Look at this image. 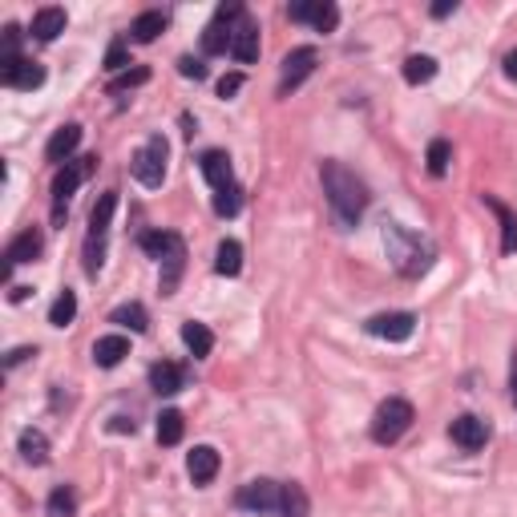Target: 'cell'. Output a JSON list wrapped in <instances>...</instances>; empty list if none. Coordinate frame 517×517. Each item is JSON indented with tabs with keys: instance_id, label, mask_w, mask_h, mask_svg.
<instances>
[{
	"instance_id": "1",
	"label": "cell",
	"mask_w": 517,
	"mask_h": 517,
	"mask_svg": "<svg viewBox=\"0 0 517 517\" xmlns=\"http://www.w3.org/2000/svg\"><path fill=\"white\" fill-rule=\"evenodd\" d=\"M319 182H324L327 206H332L335 222H340L343 230H351L364 219V211H368V186H364V178H356V170H348L343 162L327 158L324 166H319Z\"/></svg>"
},
{
	"instance_id": "10",
	"label": "cell",
	"mask_w": 517,
	"mask_h": 517,
	"mask_svg": "<svg viewBox=\"0 0 517 517\" xmlns=\"http://www.w3.org/2000/svg\"><path fill=\"white\" fill-rule=\"evenodd\" d=\"M279 501H283V485L267 481V477L246 481L243 489L235 493V505L238 509H254V513H279Z\"/></svg>"
},
{
	"instance_id": "27",
	"label": "cell",
	"mask_w": 517,
	"mask_h": 517,
	"mask_svg": "<svg viewBox=\"0 0 517 517\" xmlns=\"http://www.w3.org/2000/svg\"><path fill=\"white\" fill-rule=\"evenodd\" d=\"M20 456H25L28 464H44L49 461V437H44L41 429H25L20 432Z\"/></svg>"
},
{
	"instance_id": "8",
	"label": "cell",
	"mask_w": 517,
	"mask_h": 517,
	"mask_svg": "<svg viewBox=\"0 0 517 517\" xmlns=\"http://www.w3.org/2000/svg\"><path fill=\"white\" fill-rule=\"evenodd\" d=\"M243 17V4H222L219 12H214V20L206 28H202V53L206 57H219L230 49V36H235V28H230V20Z\"/></svg>"
},
{
	"instance_id": "12",
	"label": "cell",
	"mask_w": 517,
	"mask_h": 517,
	"mask_svg": "<svg viewBox=\"0 0 517 517\" xmlns=\"http://www.w3.org/2000/svg\"><path fill=\"white\" fill-rule=\"evenodd\" d=\"M372 335H380V340H388V343H404L412 332H416V316L412 311H384V316H372L368 324Z\"/></svg>"
},
{
	"instance_id": "39",
	"label": "cell",
	"mask_w": 517,
	"mask_h": 517,
	"mask_svg": "<svg viewBox=\"0 0 517 517\" xmlns=\"http://www.w3.org/2000/svg\"><path fill=\"white\" fill-rule=\"evenodd\" d=\"M178 73H182V77L202 81V77H206V65H202L198 57H178Z\"/></svg>"
},
{
	"instance_id": "15",
	"label": "cell",
	"mask_w": 517,
	"mask_h": 517,
	"mask_svg": "<svg viewBox=\"0 0 517 517\" xmlns=\"http://www.w3.org/2000/svg\"><path fill=\"white\" fill-rule=\"evenodd\" d=\"M198 170H202V178L211 182V190H227V186H235V170H230L227 149H206V154L198 158Z\"/></svg>"
},
{
	"instance_id": "5",
	"label": "cell",
	"mask_w": 517,
	"mask_h": 517,
	"mask_svg": "<svg viewBox=\"0 0 517 517\" xmlns=\"http://www.w3.org/2000/svg\"><path fill=\"white\" fill-rule=\"evenodd\" d=\"M412 421H416L412 404L400 400V396H388L376 408V416H372V440H376V445H396V440L412 429Z\"/></svg>"
},
{
	"instance_id": "34",
	"label": "cell",
	"mask_w": 517,
	"mask_h": 517,
	"mask_svg": "<svg viewBox=\"0 0 517 517\" xmlns=\"http://www.w3.org/2000/svg\"><path fill=\"white\" fill-rule=\"evenodd\" d=\"M238 211H243V190H238V186L214 190V214H219V219H235Z\"/></svg>"
},
{
	"instance_id": "3",
	"label": "cell",
	"mask_w": 517,
	"mask_h": 517,
	"mask_svg": "<svg viewBox=\"0 0 517 517\" xmlns=\"http://www.w3.org/2000/svg\"><path fill=\"white\" fill-rule=\"evenodd\" d=\"M141 251L162 263V295H174L178 279H182V267H186L182 235H174V230H146L141 235Z\"/></svg>"
},
{
	"instance_id": "22",
	"label": "cell",
	"mask_w": 517,
	"mask_h": 517,
	"mask_svg": "<svg viewBox=\"0 0 517 517\" xmlns=\"http://www.w3.org/2000/svg\"><path fill=\"white\" fill-rule=\"evenodd\" d=\"M65 9H57V4H49V9L33 12V36L36 41H57V36L65 33Z\"/></svg>"
},
{
	"instance_id": "37",
	"label": "cell",
	"mask_w": 517,
	"mask_h": 517,
	"mask_svg": "<svg viewBox=\"0 0 517 517\" xmlns=\"http://www.w3.org/2000/svg\"><path fill=\"white\" fill-rule=\"evenodd\" d=\"M125 65H130V57H125V41H114L109 44V53H106V69L117 73V69H125Z\"/></svg>"
},
{
	"instance_id": "38",
	"label": "cell",
	"mask_w": 517,
	"mask_h": 517,
	"mask_svg": "<svg viewBox=\"0 0 517 517\" xmlns=\"http://www.w3.org/2000/svg\"><path fill=\"white\" fill-rule=\"evenodd\" d=\"M17 49H20V28L17 25H4V53H0V61H12V57H20Z\"/></svg>"
},
{
	"instance_id": "24",
	"label": "cell",
	"mask_w": 517,
	"mask_h": 517,
	"mask_svg": "<svg viewBox=\"0 0 517 517\" xmlns=\"http://www.w3.org/2000/svg\"><path fill=\"white\" fill-rule=\"evenodd\" d=\"M41 246H44V243H41V235H36L33 227L20 230V235L9 243V263H12V267H17V263H36Z\"/></svg>"
},
{
	"instance_id": "35",
	"label": "cell",
	"mask_w": 517,
	"mask_h": 517,
	"mask_svg": "<svg viewBox=\"0 0 517 517\" xmlns=\"http://www.w3.org/2000/svg\"><path fill=\"white\" fill-rule=\"evenodd\" d=\"M448 158H453V146H448L445 138L429 141V174H432V178L445 174V170H448Z\"/></svg>"
},
{
	"instance_id": "32",
	"label": "cell",
	"mask_w": 517,
	"mask_h": 517,
	"mask_svg": "<svg viewBox=\"0 0 517 517\" xmlns=\"http://www.w3.org/2000/svg\"><path fill=\"white\" fill-rule=\"evenodd\" d=\"M44 513H49V517H77V497H73L69 485H57V489L49 493V505H44Z\"/></svg>"
},
{
	"instance_id": "2",
	"label": "cell",
	"mask_w": 517,
	"mask_h": 517,
	"mask_svg": "<svg viewBox=\"0 0 517 517\" xmlns=\"http://www.w3.org/2000/svg\"><path fill=\"white\" fill-rule=\"evenodd\" d=\"M384 251L392 259L396 275H404V279H421L437 263V243L429 235H421V230L400 227V222H388L384 227Z\"/></svg>"
},
{
	"instance_id": "14",
	"label": "cell",
	"mask_w": 517,
	"mask_h": 517,
	"mask_svg": "<svg viewBox=\"0 0 517 517\" xmlns=\"http://www.w3.org/2000/svg\"><path fill=\"white\" fill-rule=\"evenodd\" d=\"M0 81H4L9 89H36L44 81V69L36 61L12 57V61H0Z\"/></svg>"
},
{
	"instance_id": "29",
	"label": "cell",
	"mask_w": 517,
	"mask_h": 517,
	"mask_svg": "<svg viewBox=\"0 0 517 517\" xmlns=\"http://www.w3.org/2000/svg\"><path fill=\"white\" fill-rule=\"evenodd\" d=\"M432 77H437V61H432V57L412 53L408 61H404V81H408V85H424V81H432Z\"/></svg>"
},
{
	"instance_id": "17",
	"label": "cell",
	"mask_w": 517,
	"mask_h": 517,
	"mask_svg": "<svg viewBox=\"0 0 517 517\" xmlns=\"http://www.w3.org/2000/svg\"><path fill=\"white\" fill-rule=\"evenodd\" d=\"M219 448L211 445H194V453L186 456V473H190L194 485H211L214 477H219Z\"/></svg>"
},
{
	"instance_id": "41",
	"label": "cell",
	"mask_w": 517,
	"mask_h": 517,
	"mask_svg": "<svg viewBox=\"0 0 517 517\" xmlns=\"http://www.w3.org/2000/svg\"><path fill=\"white\" fill-rule=\"evenodd\" d=\"M28 356H36V348H17V351H9V356H4V368H17V364H25Z\"/></svg>"
},
{
	"instance_id": "18",
	"label": "cell",
	"mask_w": 517,
	"mask_h": 517,
	"mask_svg": "<svg viewBox=\"0 0 517 517\" xmlns=\"http://www.w3.org/2000/svg\"><path fill=\"white\" fill-rule=\"evenodd\" d=\"M81 146V125L77 122H69V125H61V130L49 138V146H44V162H57V166H65V162L73 158V149Z\"/></svg>"
},
{
	"instance_id": "13",
	"label": "cell",
	"mask_w": 517,
	"mask_h": 517,
	"mask_svg": "<svg viewBox=\"0 0 517 517\" xmlns=\"http://www.w3.org/2000/svg\"><path fill=\"white\" fill-rule=\"evenodd\" d=\"M448 437H453V445H461L464 453H477V448H485V440H489V424H485L481 416H456V421L448 424Z\"/></svg>"
},
{
	"instance_id": "46",
	"label": "cell",
	"mask_w": 517,
	"mask_h": 517,
	"mask_svg": "<svg viewBox=\"0 0 517 517\" xmlns=\"http://www.w3.org/2000/svg\"><path fill=\"white\" fill-rule=\"evenodd\" d=\"M25 295H28V287H12V291H9V299H12V303H20V299H25Z\"/></svg>"
},
{
	"instance_id": "30",
	"label": "cell",
	"mask_w": 517,
	"mask_h": 517,
	"mask_svg": "<svg viewBox=\"0 0 517 517\" xmlns=\"http://www.w3.org/2000/svg\"><path fill=\"white\" fill-rule=\"evenodd\" d=\"M186 432V421H182V412L178 408H166L158 416V445H178Z\"/></svg>"
},
{
	"instance_id": "26",
	"label": "cell",
	"mask_w": 517,
	"mask_h": 517,
	"mask_svg": "<svg viewBox=\"0 0 517 517\" xmlns=\"http://www.w3.org/2000/svg\"><path fill=\"white\" fill-rule=\"evenodd\" d=\"M162 28H166V12L149 9V12H141V17L130 25V36H133V41H141V44H149V41H158Z\"/></svg>"
},
{
	"instance_id": "45",
	"label": "cell",
	"mask_w": 517,
	"mask_h": 517,
	"mask_svg": "<svg viewBox=\"0 0 517 517\" xmlns=\"http://www.w3.org/2000/svg\"><path fill=\"white\" fill-rule=\"evenodd\" d=\"M501 65H505V77L517 81V49H513V53H505V61H501Z\"/></svg>"
},
{
	"instance_id": "36",
	"label": "cell",
	"mask_w": 517,
	"mask_h": 517,
	"mask_svg": "<svg viewBox=\"0 0 517 517\" xmlns=\"http://www.w3.org/2000/svg\"><path fill=\"white\" fill-rule=\"evenodd\" d=\"M146 81H149V69H146V65H138V69H130V73H122V77L109 81V93H122V89L146 85Z\"/></svg>"
},
{
	"instance_id": "6",
	"label": "cell",
	"mask_w": 517,
	"mask_h": 517,
	"mask_svg": "<svg viewBox=\"0 0 517 517\" xmlns=\"http://www.w3.org/2000/svg\"><path fill=\"white\" fill-rule=\"evenodd\" d=\"M166 158H170V141L162 138V133H154V138H146V146L133 149L130 158V174L138 178L141 186H162V178H166Z\"/></svg>"
},
{
	"instance_id": "21",
	"label": "cell",
	"mask_w": 517,
	"mask_h": 517,
	"mask_svg": "<svg viewBox=\"0 0 517 517\" xmlns=\"http://www.w3.org/2000/svg\"><path fill=\"white\" fill-rule=\"evenodd\" d=\"M485 206L501 219V254H517V214L501 198H493V194H485Z\"/></svg>"
},
{
	"instance_id": "16",
	"label": "cell",
	"mask_w": 517,
	"mask_h": 517,
	"mask_svg": "<svg viewBox=\"0 0 517 517\" xmlns=\"http://www.w3.org/2000/svg\"><path fill=\"white\" fill-rule=\"evenodd\" d=\"M230 53H235V61H243V65L259 61V25H254V20L246 17V12L235 20V36H230Z\"/></svg>"
},
{
	"instance_id": "9",
	"label": "cell",
	"mask_w": 517,
	"mask_h": 517,
	"mask_svg": "<svg viewBox=\"0 0 517 517\" xmlns=\"http://www.w3.org/2000/svg\"><path fill=\"white\" fill-rule=\"evenodd\" d=\"M316 61L319 53L311 49V44H299V49H291L287 57H283V73H279V97H287L291 89H299L311 73H316Z\"/></svg>"
},
{
	"instance_id": "19",
	"label": "cell",
	"mask_w": 517,
	"mask_h": 517,
	"mask_svg": "<svg viewBox=\"0 0 517 517\" xmlns=\"http://www.w3.org/2000/svg\"><path fill=\"white\" fill-rule=\"evenodd\" d=\"M182 384H186V368H182V364H170V359H162V364H154V368H149V388H154L158 396L182 392Z\"/></svg>"
},
{
	"instance_id": "33",
	"label": "cell",
	"mask_w": 517,
	"mask_h": 517,
	"mask_svg": "<svg viewBox=\"0 0 517 517\" xmlns=\"http://www.w3.org/2000/svg\"><path fill=\"white\" fill-rule=\"evenodd\" d=\"M73 316H77V295H73V291H61V295H57V303L49 307V324H53V327H69Z\"/></svg>"
},
{
	"instance_id": "42",
	"label": "cell",
	"mask_w": 517,
	"mask_h": 517,
	"mask_svg": "<svg viewBox=\"0 0 517 517\" xmlns=\"http://www.w3.org/2000/svg\"><path fill=\"white\" fill-rule=\"evenodd\" d=\"M453 12H456V0H440V4H432V17H437V20L453 17Z\"/></svg>"
},
{
	"instance_id": "44",
	"label": "cell",
	"mask_w": 517,
	"mask_h": 517,
	"mask_svg": "<svg viewBox=\"0 0 517 517\" xmlns=\"http://www.w3.org/2000/svg\"><path fill=\"white\" fill-rule=\"evenodd\" d=\"M109 432H133V421L130 416H114V421H109Z\"/></svg>"
},
{
	"instance_id": "23",
	"label": "cell",
	"mask_w": 517,
	"mask_h": 517,
	"mask_svg": "<svg viewBox=\"0 0 517 517\" xmlns=\"http://www.w3.org/2000/svg\"><path fill=\"white\" fill-rule=\"evenodd\" d=\"M182 343L190 348L194 359H206V356H211V348H214V335H211V327H206V324L186 319V324H182Z\"/></svg>"
},
{
	"instance_id": "20",
	"label": "cell",
	"mask_w": 517,
	"mask_h": 517,
	"mask_svg": "<svg viewBox=\"0 0 517 517\" xmlns=\"http://www.w3.org/2000/svg\"><path fill=\"white\" fill-rule=\"evenodd\" d=\"M125 356H130V340H125V335H101V340L93 343L97 368H117Z\"/></svg>"
},
{
	"instance_id": "28",
	"label": "cell",
	"mask_w": 517,
	"mask_h": 517,
	"mask_svg": "<svg viewBox=\"0 0 517 517\" xmlns=\"http://www.w3.org/2000/svg\"><path fill=\"white\" fill-rule=\"evenodd\" d=\"M109 324L130 327V332H146L149 316H146V307H141V303H122V307H114V311H109Z\"/></svg>"
},
{
	"instance_id": "31",
	"label": "cell",
	"mask_w": 517,
	"mask_h": 517,
	"mask_svg": "<svg viewBox=\"0 0 517 517\" xmlns=\"http://www.w3.org/2000/svg\"><path fill=\"white\" fill-rule=\"evenodd\" d=\"M279 517H307V493L299 481L283 485V501H279Z\"/></svg>"
},
{
	"instance_id": "11",
	"label": "cell",
	"mask_w": 517,
	"mask_h": 517,
	"mask_svg": "<svg viewBox=\"0 0 517 517\" xmlns=\"http://www.w3.org/2000/svg\"><path fill=\"white\" fill-rule=\"evenodd\" d=\"M287 17L295 20V25H316L319 33H332L335 25H340V9H335L332 0H299V4H291Z\"/></svg>"
},
{
	"instance_id": "40",
	"label": "cell",
	"mask_w": 517,
	"mask_h": 517,
	"mask_svg": "<svg viewBox=\"0 0 517 517\" xmlns=\"http://www.w3.org/2000/svg\"><path fill=\"white\" fill-rule=\"evenodd\" d=\"M238 89H243V73H227V77L219 81V97H235Z\"/></svg>"
},
{
	"instance_id": "25",
	"label": "cell",
	"mask_w": 517,
	"mask_h": 517,
	"mask_svg": "<svg viewBox=\"0 0 517 517\" xmlns=\"http://www.w3.org/2000/svg\"><path fill=\"white\" fill-rule=\"evenodd\" d=\"M214 271L227 275V279H235L243 271V246H238V238H222L219 243V251H214Z\"/></svg>"
},
{
	"instance_id": "43",
	"label": "cell",
	"mask_w": 517,
	"mask_h": 517,
	"mask_svg": "<svg viewBox=\"0 0 517 517\" xmlns=\"http://www.w3.org/2000/svg\"><path fill=\"white\" fill-rule=\"evenodd\" d=\"M509 396H513V404H517V351L509 356Z\"/></svg>"
},
{
	"instance_id": "4",
	"label": "cell",
	"mask_w": 517,
	"mask_h": 517,
	"mask_svg": "<svg viewBox=\"0 0 517 517\" xmlns=\"http://www.w3.org/2000/svg\"><path fill=\"white\" fill-rule=\"evenodd\" d=\"M117 211V190H106L97 198L93 214H89V238H85V275L97 279L101 271V259H106V235H109V219Z\"/></svg>"
},
{
	"instance_id": "7",
	"label": "cell",
	"mask_w": 517,
	"mask_h": 517,
	"mask_svg": "<svg viewBox=\"0 0 517 517\" xmlns=\"http://www.w3.org/2000/svg\"><path fill=\"white\" fill-rule=\"evenodd\" d=\"M93 170H97L93 154H89V158H77V162H65V166L57 170V178H53V222H57V227L65 222V211H69L73 190H77V186L85 182Z\"/></svg>"
}]
</instances>
